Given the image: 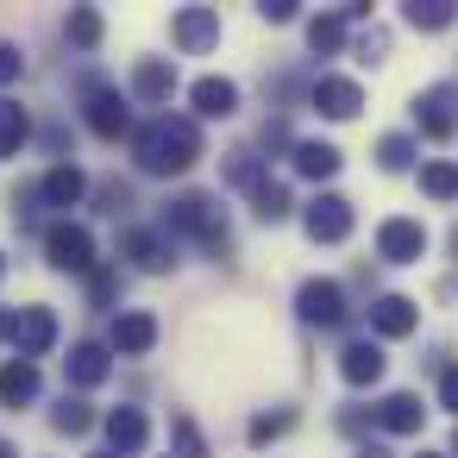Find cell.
I'll list each match as a JSON object with an SVG mask.
<instances>
[{
  "instance_id": "6da1fadb",
  "label": "cell",
  "mask_w": 458,
  "mask_h": 458,
  "mask_svg": "<svg viewBox=\"0 0 458 458\" xmlns=\"http://www.w3.org/2000/svg\"><path fill=\"white\" fill-rule=\"evenodd\" d=\"M132 157L145 176H182L195 157H201V126L195 120H151L139 139H132Z\"/></svg>"
},
{
  "instance_id": "7a4b0ae2",
  "label": "cell",
  "mask_w": 458,
  "mask_h": 458,
  "mask_svg": "<svg viewBox=\"0 0 458 458\" xmlns=\"http://www.w3.org/2000/svg\"><path fill=\"white\" fill-rule=\"evenodd\" d=\"M195 233L201 245H220L226 251V226H220V208H214V195H176L170 201V214H164V233Z\"/></svg>"
},
{
  "instance_id": "3957f363",
  "label": "cell",
  "mask_w": 458,
  "mask_h": 458,
  "mask_svg": "<svg viewBox=\"0 0 458 458\" xmlns=\"http://www.w3.org/2000/svg\"><path fill=\"white\" fill-rule=\"evenodd\" d=\"M82 120H89L95 139H120V132H132V107H126V95H120V89H101V82H89V95H82Z\"/></svg>"
},
{
  "instance_id": "277c9868",
  "label": "cell",
  "mask_w": 458,
  "mask_h": 458,
  "mask_svg": "<svg viewBox=\"0 0 458 458\" xmlns=\"http://www.w3.org/2000/svg\"><path fill=\"white\" fill-rule=\"evenodd\" d=\"M45 258L57 270H95V233L76 220H57V226H45Z\"/></svg>"
},
{
  "instance_id": "5b68a950",
  "label": "cell",
  "mask_w": 458,
  "mask_h": 458,
  "mask_svg": "<svg viewBox=\"0 0 458 458\" xmlns=\"http://www.w3.org/2000/svg\"><path fill=\"white\" fill-rule=\"evenodd\" d=\"M414 126H420L427 139H445V132H458V89H452V82H433V89H420V95H414Z\"/></svg>"
},
{
  "instance_id": "8992f818",
  "label": "cell",
  "mask_w": 458,
  "mask_h": 458,
  "mask_svg": "<svg viewBox=\"0 0 458 458\" xmlns=\"http://www.w3.org/2000/svg\"><path fill=\"white\" fill-rule=\"evenodd\" d=\"M301 226H308V239L339 245V239H352V201L345 195H314L308 214H301Z\"/></svg>"
},
{
  "instance_id": "52a82bcc",
  "label": "cell",
  "mask_w": 458,
  "mask_h": 458,
  "mask_svg": "<svg viewBox=\"0 0 458 458\" xmlns=\"http://www.w3.org/2000/svg\"><path fill=\"white\" fill-rule=\"evenodd\" d=\"M295 308H301V320H308V327H339V320L352 314V308H345V289H339V283H327V276L301 283Z\"/></svg>"
},
{
  "instance_id": "ba28073f",
  "label": "cell",
  "mask_w": 458,
  "mask_h": 458,
  "mask_svg": "<svg viewBox=\"0 0 458 458\" xmlns=\"http://www.w3.org/2000/svg\"><path fill=\"white\" fill-rule=\"evenodd\" d=\"M7 339H13V345H20V358L32 364V358H45V352L57 345V314H51V308H20Z\"/></svg>"
},
{
  "instance_id": "9c48e42d",
  "label": "cell",
  "mask_w": 458,
  "mask_h": 458,
  "mask_svg": "<svg viewBox=\"0 0 458 458\" xmlns=\"http://www.w3.org/2000/svg\"><path fill=\"white\" fill-rule=\"evenodd\" d=\"M214 38H220V13H214V7H182V13L170 20V45H176V51H189V57H195V51H208Z\"/></svg>"
},
{
  "instance_id": "30bf717a",
  "label": "cell",
  "mask_w": 458,
  "mask_h": 458,
  "mask_svg": "<svg viewBox=\"0 0 458 458\" xmlns=\"http://www.w3.org/2000/svg\"><path fill=\"white\" fill-rule=\"evenodd\" d=\"M377 251H383L389 264H414V258L427 251V226H420V220H383V226H377Z\"/></svg>"
},
{
  "instance_id": "8fae6325",
  "label": "cell",
  "mask_w": 458,
  "mask_h": 458,
  "mask_svg": "<svg viewBox=\"0 0 458 458\" xmlns=\"http://www.w3.org/2000/svg\"><path fill=\"white\" fill-rule=\"evenodd\" d=\"M314 107H320L327 120H352V114L364 107V89H358L352 76H320V82H314Z\"/></svg>"
},
{
  "instance_id": "7c38bea8",
  "label": "cell",
  "mask_w": 458,
  "mask_h": 458,
  "mask_svg": "<svg viewBox=\"0 0 458 458\" xmlns=\"http://www.w3.org/2000/svg\"><path fill=\"white\" fill-rule=\"evenodd\" d=\"M126 258H132L139 270H170V264H176V245H170V233H157V226H132V233H126Z\"/></svg>"
},
{
  "instance_id": "4fadbf2b",
  "label": "cell",
  "mask_w": 458,
  "mask_h": 458,
  "mask_svg": "<svg viewBox=\"0 0 458 458\" xmlns=\"http://www.w3.org/2000/svg\"><path fill=\"white\" fill-rule=\"evenodd\" d=\"M383 364H389V358H383V345H377V339H352V345L339 352V377H345L352 389L377 383V377H383Z\"/></svg>"
},
{
  "instance_id": "5bb4252c",
  "label": "cell",
  "mask_w": 458,
  "mask_h": 458,
  "mask_svg": "<svg viewBox=\"0 0 458 458\" xmlns=\"http://www.w3.org/2000/svg\"><path fill=\"white\" fill-rule=\"evenodd\" d=\"M132 95H139L145 107H164V101L176 95V64H164V57H145V64L132 70Z\"/></svg>"
},
{
  "instance_id": "9a60e30c",
  "label": "cell",
  "mask_w": 458,
  "mask_h": 458,
  "mask_svg": "<svg viewBox=\"0 0 458 458\" xmlns=\"http://www.w3.org/2000/svg\"><path fill=\"white\" fill-rule=\"evenodd\" d=\"M151 345H157V320H151L145 308H132V314L114 320V352H120V358H145Z\"/></svg>"
},
{
  "instance_id": "2e32d148",
  "label": "cell",
  "mask_w": 458,
  "mask_h": 458,
  "mask_svg": "<svg viewBox=\"0 0 458 458\" xmlns=\"http://www.w3.org/2000/svg\"><path fill=\"white\" fill-rule=\"evenodd\" d=\"M189 101H195L201 120H226V114H239V89H233L226 76H201V82L189 89Z\"/></svg>"
},
{
  "instance_id": "e0dca14e",
  "label": "cell",
  "mask_w": 458,
  "mask_h": 458,
  "mask_svg": "<svg viewBox=\"0 0 458 458\" xmlns=\"http://www.w3.org/2000/svg\"><path fill=\"white\" fill-rule=\"evenodd\" d=\"M89 195V176L76 170V164H57V170H45V182H38V201L45 208H76Z\"/></svg>"
},
{
  "instance_id": "ac0fdd59",
  "label": "cell",
  "mask_w": 458,
  "mask_h": 458,
  "mask_svg": "<svg viewBox=\"0 0 458 458\" xmlns=\"http://www.w3.org/2000/svg\"><path fill=\"white\" fill-rule=\"evenodd\" d=\"M414 320H420V314H414V301H408V295H383V301L370 308V327H377L383 339H408V333H414Z\"/></svg>"
},
{
  "instance_id": "d6986e66",
  "label": "cell",
  "mask_w": 458,
  "mask_h": 458,
  "mask_svg": "<svg viewBox=\"0 0 458 458\" xmlns=\"http://www.w3.org/2000/svg\"><path fill=\"white\" fill-rule=\"evenodd\" d=\"M339 164H345V157H339V145H327V139H301V145H295V170L314 176V182L339 176Z\"/></svg>"
},
{
  "instance_id": "ffe728a7",
  "label": "cell",
  "mask_w": 458,
  "mask_h": 458,
  "mask_svg": "<svg viewBox=\"0 0 458 458\" xmlns=\"http://www.w3.org/2000/svg\"><path fill=\"white\" fill-rule=\"evenodd\" d=\"M64 370H70V383H82V389H95V383H107V370H114V358H107V345H76V352L64 358Z\"/></svg>"
},
{
  "instance_id": "44dd1931",
  "label": "cell",
  "mask_w": 458,
  "mask_h": 458,
  "mask_svg": "<svg viewBox=\"0 0 458 458\" xmlns=\"http://www.w3.org/2000/svg\"><path fill=\"white\" fill-rule=\"evenodd\" d=\"M32 395H38V364L13 358L7 370H0V408H26Z\"/></svg>"
},
{
  "instance_id": "7402d4cb",
  "label": "cell",
  "mask_w": 458,
  "mask_h": 458,
  "mask_svg": "<svg viewBox=\"0 0 458 458\" xmlns=\"http://www.w3.org/2000/svg\"><path fill=\"white\" fill-rule=\"evenodd\" d=\"M420 395H408V389H395V395H383V408H377V420H383V433H414L420 427Z\"/></svg>"
},
{
  "instance_id": "603a6c76",
  "label": "cell",
  "mask_w": 458,
  "mask_h": 458,
  "mask_svg": "<svg viewBox=\"0 0 458 458\" xmlns=\"http://www.w3.org/2000/svg\"><path fill=\"white\" fill-rule=\"evenodd\" d=\"M107 439H114V452H139V445L151 439V420H145L139 408H114V414H107Z\"/></svg>"
},
{
  "instance_id": "cb8c5ba5",
  "label": "cell",
  "mask_w": 458,
  "mask_h": 458,
  "mask_svg": "<svg viewBox=\"0 0 458 458\" xmlns=\"http://www.w3.org/2000/svg\"><path fill=\"white\" fill-rule=\"evenodd\" d=\"M251 214H258L264 226L289 220V189H283L276 176H258V182H251Z\"/></svg>"
},
{
  "instance_id": "d4e9b609",
  "label": "cell",
  "mask_w": 458,
  "mask_h": 458,
  "mask_svg": "<svg viewBox=\"0 0 458 458\" xmlns=\"http://www.w3.org/2000/svg\"><path fill=\"white\" fill-rule=\"evenodd\" d=\"M32 139V120L20 101H0V157H20V145Z\"/></svg>"
},
{
  "instance_id": "484cf974",
  "label": "cell",
  "mask_w": 458,
  "mask_h": 458,
  "mask_svg": "<svg viewBox=\"0 0 458 458\" xmlns=\"http://www.w3.org/2000/svg\"><path fill=\"white\" fill-rule=\"evenodd\" d=\"M452 20H458L452 0H408V26H414V32H445Z\"/></svg>"
},
{
  "instance_id": "4316f807",
  "label": "cell",
  "mask_w": 458,
  "mask_h": 458,
  "mask_svg": "<svg viewBox=\"0 0 458 458\" xmlns=\"http://www.w3.org/2000/svg\"><path fill=\"white\" fill-rule=\"evenodd\" d=\"M308 45H314V57H333V51L345 45V13H327V20H314V26H308Z\"/></svg>"
},
{
  "instance_id": "83f0119b",
  "label": "cell",
  "mask_w": 458,
  "mask_h": 458,
  "mask_svg": "<svg viewBox=\"0 0 458 458\" xmlns=\"http://www.w3.org/2000/svg\"><path fill=\"white\" fill-rule=\"evenodd\" d=\"M64 32H70V45H76V51H95V45H101V13H95V7H76Z\"/></svg>"
},
{
  "instance_id": "f1b7e54d",
  "label": "cell",
  "mask_w": 458,
  "mask_h": 458,
  "mask_svg": "<svg viewBox=\"0 0 458 458\" xmlns=\"http://www.w3.org/2000/svg\"><path fill=\"white\" fill-rule=\"evenodd\" d=\"M420 189H427L433 201H452V195H458V164H427V170H420Z\"/></svg>"
},
{
  "instance_id": "f546056e",
  "label": "cell",
  "mask_w": 458,
  "mask_h": 458,
  "mask_svg": "<svg viewBox=\"0 0 458 458\" xmlns=\"http://www.w3.org/2000/svg\"><path fill=\"white\" fill-rule=\"evenodd\" d=\"M377 164H383V170H408V164H414V139L389 132V139L377 145Z\"/></svg>"
},
{
  "instance_id": "4dcf8cb0",
  "label": "cell",
  "mask_w": 458,
  "mask_h": 458,
  "mask_svg": "<svg viewBox=\"0 0 458 458\" xmlns=\"http://www.w3.org/2000/svg\"><path fill=\"white\" fill-rule=\"evenodd\" d=\"M51 427H57V433H89L95 414H89V402H70V395H64V408L51 414Z\"/></svg>"
},
{
  "instance_id": "1f68e13d",
  "label": "cell",
  "mask_w": 458,
  "mask_h": 458,
  "mask_svg": "<svg viewBox=\"0 0 458 458\" xmlns=\"http://www.w3.org/2000/svg\"><path fill=\"white\" fill-rule=\"evenodd\" d=\"M20 70H26L20 45H7V38H0V89H7V82H20Z\"/></svg>"
},
{
  "instance_id": "d6a6232c",
  "label": "cell",
  "mask_w": 458,
  "mask_h": 458,
  "mask_svg": "<svg viewBox=\"0 0 458 458\" xmlns=\"http://www.w3.org/2000/svg\"><path fill=\"white\" fill-rule=\"evenodd\" d=\"M226 176L251 189V182H258V157H251V151H233V164H226Z\"/></svg>"
},
{
  "instance_id": "836d02e7",
  "label": "cell",
  "mask_w": 458,
  "mask_h": 458,
  "mask_svg": "<svg viewBox=\"0 0 458 458\" xmlns=\"http://www.w3.org/2000/svg\"><path fill=\"white\" fill-rule=\"evenodd\" d=\"M283 427H289V414H258V420H251V445H264V439H276Z\"/></svg>"
},
{
  "instance_id": "e575fe53",
  "label": "cell",
  "mask_w": 458,
  "mask_h": 458,
  "mask_svg": "<svg viewBox=\"0 0 458 458\" xmlns=\"http://www.w3.org/2000/svg\"><path fill=\"white\" fill-rule=\"evenodd\" d=\"M176 445H182V458H208V445H201V433L189 420H176Z\"/></svg>"
},
{
  "instance_id": "d590c367",
  "label": "cell",
  "mask_w": 458,
  "mask_h": 458,
  "mask_svg": "<svg viewBox=\"0 0 458 458\" xmlns=\"http://www.w3.org/2000/svg\"><path fill=\"white\" fill-rule=\"evenodd\" d=\"M258 13H264L270 26H289V20H295V0H264V7H258Z\"/></svg>"
},
{
  "instance_id": "8d00e7d4",
  "label": "cell",
  "mask_w": 458,
  "mask_h": 458,
  "mask_svg": "<svg viewBox=\"0 0 458 458\" xmlns=\"http://www.w3.org/2000/svg\"><path fill=\"white\" fill-rule=\"evenodd\" d=\"M439 402H445V408H452V414H458V364H452V370H445V377H439Z\"/></svg>"
},
{
  "instance_id": "74e56055",
  "label": "cell",
  "mask_w": 458,
  "mask_h": 458,
  "mask_svg": "<svg viewBox=\"0 0 458 458\" xmlns=\"http://www.w3.org/2000/svg\"><path fill=\"white\" fill-rule=\"evenodd\" d=\"M7 333H13V314H7V308H0V339H7Z\"/></svg>"
},
{
  "instance_id": "f35d334b",
  "label": "cell",
  "mask_w": 458,
  "mask_h": 458,
  "mask_svg": "<svg viewBox=\"0 0 458 458\" xmlns=\"http://www.w3.org/2000/svg\"><path fill=\"white\" fill-rule=\"evenodd\" d=\"M0 458H20V452H13V445H7V439H0Z\"/></svg>"
},
{
  "instance_id": "ab89813d",
  "label": "cell",
  "mask_w": 458,
  "mask_h": 458,
  "mask_svg": "<svg viewBox=\"0 0 458 458\" xmlns=\"http://www.w3.org/2000/svg\"><path fill=\"white\" fill-rule=\"evenodd\" d=\"M95 458H120V452H95Z\"/></svg>"
},
{
  "instance_id": "60d3db41",
  "label": "cell",
  "mask_w": 458,
  "mask_h": 458,
  "mask_svg": "<svg viewBox=\"0 0 458 458\" xmlns=\"http://www.w3.org/2000/svg\"><path fill=\"white\" fill-rule=\"evenodd\" d=\"M420 458H445V452H420Z\"/></svg>"
},
{
  "instance_id": "b9f144b4",
  "label": "cell",
  "mask_w": 458,
  "mask_h": 458,
  "mask_svg": "<svg viewBox=\"0 0 458 458\" xmlns=\"http://www.w3.org/2000/svg\"><path fill=\"white\" fill-rule=\"evenodd\" d=\"M452 458H458V433H452Z\"/></svg>"
},
{
  "instance_id": "7bdbcfd3",
  "label": "cell",
  "mask_w": 458,
  "mask_h": 458,
  "mask_svg": "<svg viewBox=\"0 0 458 458\" xmlns=\"http://www.w3.org/2000/svg\"><path fill=\"white\" fill-rule=\"evenodd\" d=\"M452 251H458V233H452Z\"/></svg>"
},
{
  "instance_id": "ee69618b",
  "label": "cell",
  "mask_w": 458,
  "mask_h": 458,
  "mask_svg": "<svg viewBox=\"0 0 458 458\" xmlns=\"http://www.w3.org/2000/svg\"><path fill=\"white\" fill-rule=\"evenodd\" d=\"M0 270H7V258H0Z\"/></svg>"
}]
</instances>
